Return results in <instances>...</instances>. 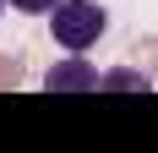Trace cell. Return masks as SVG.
Listing matches in <instances>:
<instances>
[{"label":"cell","mask_w":158,"mask_h":153,"mask_svg":"<svg viewBox=\"0 0 158 153\" xmlns=\"http://www.w3.org/2000/svg\"><path fill=\"white\" fill-rule=\"evenodd\" d=\"M109 28V16L98 0H55V11H49V33H55V44L82 55V49H93Z\"/></svg>","instance_id":"obj_1"},{"label":"cell","mask_w":158,"mask_h":153,"mask_svg":"<svg viewBox=\"0 0 158 153\" xmlns=\"http://www.w3.org/2000/svg\"><path fill=\"white\" fill-rule=\"evenodd\" d=\"M104 76L93 71L87 60H65V66H55V71H44V88L49 93H77V88H98Z\"/></svg>","instance_id":"obj_2"},{"label":"cell","mask_w":158,"mask_h":153,"mask_svg":"<svg viewBox=\"0 0 158 153\" xmlns=\"http://www.w3.org/2000/svg\"><path fill=\"white\" fill-rule=\"evenodd\" d=\"M98 88H142V93H147V76H136V71H114V76H104Z\"/></svg>","instance_id":"obj_3"},{"label":"cell","mask_w":158,"mask_h":153,"mask_svg":"<svg viewBox=\"0 0 158 153\" xmlns=\"http://www.w3.org/2000/svg\"><path fill=\"white\" fill-rule=\"evenodd\" d=\"M11 11H27V16H49L55 11V0H6Z\"/></svg>","instance_id":"obj_4"},{"label":"cell","mask_w":158,"mask_h":153,"mask_svg":"<svg viewBox=\"0 0 158 153\" xmlns=\"http://www.w3.org/2000/svg\"><path fill=\"white\" fill-rule=\"evenodd\" d=\"M0 11H6V0H0Z\"/></svg>","instance_id":"obj_5"}]
</instances>
